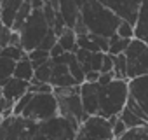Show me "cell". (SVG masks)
I'll return each mask as SVG.
<instances>
[{"label":"cell","instance_id":"obj_1","mask_svg":"<svg viewBox=\"0 0 148 140\" xmlns=\"http://www.w3.org/2000/svg\"><path fill=\"white\" fill-rule=\"evenodd\" d=\"M79 7H80V18L86 23L89 33L106 39L117 33L122 19L115 12L106 9L103 4H99L98 0H82Z\"/></svg>","mask_w":148,"mask_h":140},{"label":"cell","instance_id":"obj_2","mask_svg":"<svg viewBox=\"0 0 148 140\" xmlns=\"http://www.w3.org/2000/svg\"><path fill=\"white\" fill-rule=\"evenodd\" d=\"M99 84V82H98ZM129 81L113 79L110 84H99L98 89V116L112 119L120 116L129 98Z\"/></svg>","mask_w":148,"mask_h":140},{"label":"cell","instance_id":"obj_3","mask_svg":"<svg viewBox=\"0 0 148 140\" xmlns=\"http://www.w3.org/2000/svg\"><path fill=\"white\" fill-rule=\"evenodd\" d=\"M54 96L58 100L59 116L70 121L77 130L82 126V123L89 117L84 110L82 98H80V86H71V88H56Z\"/></svg>","mask_w":148,"mask_h":140},{"label":"cell","instance_id":"obj_4","mask_svg":"<svg viewBox=\"0 0 148 140\" xmlns=\"http://www.w3.org/2000/svg\"><path fill=\"white\" fill-rule=\"evenodd\" d=\"M56 116H59V109H58V100L54 93H33L30 103L23 112V117L37 124L45 123Z\"/></svg>","mask_w":148,"mask_h":140},{"label":"cell","instance_id":"obj_5","mask_svg":"<svg viewBox=\"0 0 148 140\" xmlns=\"http://www.w3.org/2000/svg\"><path fill=\"white\" fill-rule=\"evenodd\" d=\"M51 32L44 12L42 11H33L32 16L28 18V21L25 23L23 30L19 32L21 37V47L25 49V53H32L35 49H38L40 42L45 39V35Z\"/></svg>","mask_w":148,"mask_h":140},{"label":"cell","instance_id":"obj_6","mask_svg":"<svg viewBox=\"0 0 148 140\" xmlns=\"http://www.w3.org/2000/svg\"><path fill=\"white\" fill-rule=\"evenodd\" d=\"M79 130L70 121L61 116H56L45 123H40L33 140H75Z\"/></svg>","mask_w":148,"mask_h":140},{"label":"cell","instance_id":"obj_7","mask_svg":"<svg viewBox=\"0 0 148 140\" xmlns=\"http://www.w3.org/2000/svg\"><path fill=\"white\" fill-rule=\"evenodd\" d=\"M37 128V123L23 116H9L0 123V140H33Z\"/></svg>","mask_w":148,"mask_h":140},{"label":"cell","instance_id":"obj_8","mask_svg":"<svg viewBox=\"0 0 148 140\" xmlns=\"http://www.w3.org/2000/svg\"><path fill=\"white\" fill-rule=\"evenodd\" d=\"M127 79L134 81L148 76V46L138 39H132L127 51Z\"/></svg>","mask_w":148,"mask_h":140},{"label":"cell","instance_id":"obj_9","mask_svg":"<svg viewBox=\"0 0 148 140\" xmlns=\"http://www.w3.org/2000/svg\"><path fill=\"white\" fill-rule=\"evenodd\" d=\"M79 133L86 140H115L110 119L101 116H89L79 128Z\"/></svg>","mask_w":148,"mask_h":140},{"label":"cell","instance_id":"obj_10","mask_svg":"<svg viewBox=\"0 0 148 140\" xmlns=\"http://www.w3.org/2000/svg\"><path fill=\"white\" fill-rule=\"evenodd\" d=\"M98 2L103 4L112 12H115L120 19H124L134 26L143 0H98Z\"/></svg>","mask_w":148,"mask_h":140},{"label":"cell","instance_id":"obj_11","mask_svg":"<svg viewBox=\"0 0 148 140\" xmlns=\"http://www.w3.org/2000/svg\"><path fill=\"white\" fill-rule=\"evenodd\" d=\"M52 61V76H51V86L56 88H71V86H79L77 81L73 79V76L70 74V68L64 63V58H51Z\"/></svg>","mask_w":148,"mask_h":140},{"label":"cell","instance_id":"obj_12","mask_svg":"<svg viewBox=\"0 0 148 140\" xmlns=\"http://www.w3.org/2000/svg\"><path fill=\"white\" fill-rule=\"evenodd\" d=\"M30 89V82L26 81H21L18 77H11L7 79L5 82H2V91H4V96L7 98V102L11 105H16Z\"/></svg>","mask_w":148,"mask_h":140},{"label":"cell","instance_id":"obj_13","mask_svg":"<svg viewBox=\"0 0 148 140\" xmlns=\"http://www.w3.org/2000/svg\"><path fill=\"white\" fill-rule=\"evenodd\" d=\"M129 91L148 117V76L129 81Z\"/></svg>","mask_w":148,"mask_h":140},{"label":"cell","instance_id":"obj_14","mask_svg":"<svg viewBox=\"0 0 148 140\" xmlns=\"http://www.w3.org/2000/svg\"><path fill=\"white\" fill-rule=\"evenodd\" d=\"M59 14L66 25V28H75L79 18H80V7L77 0H59Z\"/></svg>","mask_w":148,"mask_h":140},{"label":"cell","instance_id":"obj_15","mask_svg":"<svg viewBox=\"0 0 148 140\" xmlns=\"http://www.w3.org/2000/svg\"><path fill=\"white\" fill-rule=\"evenodd\" d=\"M134 39H138L148 46V0H143L141 2L138 19L134 25Z\"/></svg>","mask_w":148,"mask_h":140},{"label":"cell","instance_id":"obj_16","mask_svg":"<svg viewBox=\"0 0 148 140\" xmlns=\"http://www.w3.org/2000/svg\"><path fill=\"white\" fill-rule=\"evenodd\" d=\"M25 0H2V9H0V19L5 26H9L12 30V25H14V19H16V14L18 11L21 9Z\"/></svg>","mask_w":148,"mask_h":140},{"label":"cell","instance_id":"obj_17","mask_svg":"<svg viewBox=\"0 0 148 140\" xmlns=\"http://www.w3.org/2000/svg\"><path fill=\"white\" fill-rule=\"evenodd\" d=\"M14 77L21 79V81H26V82H32L33 77H35V67L32 65L30 58H28V53L25 58H21L18 63H16V70H14Z\"/></svg>","mask_w":148,"mask_h":140},{"label":"cell","instance_id":"obj_18","mask_svg":"<svg viewBox=\"0 0 148 140\" xmlns=\"http://www.w3.org/2000/svg\"><path fill=\"white\" fill-rule=\"evenodd\" d=\"M58 44L63 47L64 53H77L79 51V46H77V33H75V30L66 28L58 37Z\"/></svg>","mask_w":148,"mask_h":140},{"label":"cell","instance_id":"obj_19","mask_svg":"<svg viewBox=\"0 0 148 140\" xmlns=\"http://www.w3.org/2000/svg\"><path fill=\"white\" fill-rule=\"evenodd\" d=\"M122 119V123L127 126V130H134V128H143V126H148V121H145L143 117H139L138 114H134L129 107H124V110L120 112L119 116Z\"/></svg>","mask_w":148,"mask_h":140},{"label":"cell","instance_id":"obj_20","mask_svg":"<svg viewBox=\"0 0 148 140\" xmlns=\"http://www.w3.org/2000/svg\"><path fill=\"white\" fill-rule=\"evenodd\" d=\"M32 12H33V7H32V0H25L23 2V6H21V9L18 11V14H16V19H14V25H12V32H21L23 30V26H25V23L28 21V18L32 16Z\"/></svg>","mask_w":148,"mask_h":140},{"label":"cell","instance_id":"obj_21","mask_svg":"<svg viewBox=\"0 0 148 140\" xmlns=\"http://www.w3.org/2000/svg\"><path fill=\"white\" fill-rule=\"evenodd\" d=\"M16 63L14 60L4 56V54H0V84L5 82L7 79L14 77V70H16Z\"/></svg>","mask_w":148,"mask_h":140},{"label":"cell","instance_id":"obj_22","mask_svg":"<svg viewBox=\"0 0 148 140\" xmlns=\"http://www.w3.org/2000/svg\"><path fill=\"white\" fill-rule=\"evenodd\" d=\"M129 44H131L129 39H122V37H119V35L115 33L113 37H110V49H108V54H112V56L125 54Z\"/></svg>","mask_w":148,"mask_h":140},{"label":"cell","instance_id":"obj_23","mask_svg":"<svg viewBox=\"0 0 148 140\" xmlns=\"http://www.w3.org/2000/svg\"><path fill=\"white\" fill-rule=\"evenodd\" d=\"M113 76H115V79L129 81L127 79V58H125V54L113 56Z\"/></svg>","mask_w":148,"mask_h":140},{"label":"cell","instance_id":"obj_24","mask_svg":"<svg viewBox=\"0 0 148 140\" xmlns=\"http://www.w3.org/2000/svg\"><path fill=\"white\" fill-rule=\"evenodd\" d=\"M51 76H52V61L49 60L47 63H44L42 67H38V68H35V81H38V82H45V84H49L51 82Z\"/></svg>","mask_w":148,"mask_h":140},{"label":"cell","instance_id":"obj_25","mask_svg":"<svg viewBox=\"0 0 148 140\" xmlns=\"http://www.w3.org/2000/svg\"><path fill=\"white\" fill-rule=\"evenodd\" d=\"M28 58H30L32 65H33L35 68H38V67H42L44 63H47V61L51 60V54H49L47 51H42V49H35V51L28 53Z\"/></svg>","mask_w":148,"mask_h":140},{"label":"cell","instance_id":"obj_26","mask_svg":"<svg viewBox=\"0 0 148 140\" xmlns=\"http://www.w3.org/2000/svg\"><path fill=\"white\" fill-rule=\"evenodd\" d=\"M119 140H148V126L129 130V131H127L122 138H119Z\"/></svg>","mask_w":148,"mask_h":140},{"label":"cell","instance_id":"obj_27","mask_svg":"<svg viewBox=\"0 0 148 140\" xmlns=\"http://www.w3.org/2000/svg\"><path fill=\"white\" fill-rule=\"evenodd\" d=\"M11 37H12V30L9 26H5L0 19V53H2L7 46H11Z\"/></svg>","mask_w":148,"mask_h":140},{"label":"cell","instance_id":"obj_28","mask_svg":"<svg viewBox=\"0 0 148 140\" xmlns=\"http://www.w3.org/2000/svg\"><path fill=\"white\" fill-rule=\"evenodd\" d=\"M110 123H112V126H113V137H115V140H119V138H122L129 130H127V126L122 123V119L117 116V117H112L110 119Z\"/></svg>","mask_w":148,"mask_h":140},{"label":"cell","instance_id":"obj_29","mask_svg":"<svg viewBox=\"0 0 148 140\" xmlns=\"http://www.w3.org/2000/svg\"><path fill=\"white\" fill-rule=\"evenodd\" d=\"M117 35L119 37H122V39H129V40H132L134 39V26L131 25V23H127V21H120V25H119V30H117Z\"/></svg>","mask_w":148,"mask_h":140},{"label":"cell","instance_id":"obj_30","mask_svg":"<svg viewBox=\"0 0 148 140\" xmlns=\"http://www.w3.org/2000/svg\"><path fill=\"white\" fill-rule=\"evenodd\" d=\"M12 110H14V105H11L7 102V98L4 96V91H2V84H0V116L9 117V116H12Z\"/></svg>","mask_w":148,"mask_h":140},{"label":"cell","instance_id":"obj_31","mask_svg":"<svg viewBox=\"0 0 148 140\" xmlns=\"http://www.w3.org/2000/svg\"><path fill=\"white\" fill-rule=\"evenodd\" d=\"M58 44V35L51 30L47 35H45V39L40 42V46H38V49H42V51H47V53H51V49L54 47Z\"/></svg>","mask_w":148,"mask_h":140},{"label":"cell","instance_id":"obj_32","mask_svg":"<svg viewBox=\"0 0 148 140\" xmlns=\"http://www.w3.org/2000/svg\"><path fill=\"white\" fill-rule=\"evenodd\" d=\"M30 93H54V88L51 84H45V82H38V81H32L30 82Z\"/></svg>","mask_w":148,"mask_h":140},{"label":"cell","instance_id":"obj_33","mask_svg":"<svg viewBox=\"0 0 148 140\" xmlns=\"http://www.w3.org/2000/svg\"><path fill=\"white\" fill-rule=\"evenodd\" d=\"M32 95H33V93H30V91H28V93H26V95H25V96L16 103V105H14L12 116H23V112H25L26 105H28V103H30V100H32Z\"/></svg>","mask_w":148,"mask_h":140},{"label":"cell","instance_id":"obj_34","mask_svg":"<svg viewBox=\"0 0 148 140\" xmlns=\"http://www.w3.org/2000/svg\"><path fill=\"white\" fill-rule=\"evenodd\" d=\"M110 72H113V56L106 53L101 65V74H110Z\"/></svg>","mask_w":148,"mask_h":140},{"label":"cell","instance_id":"obj_35","mask_svg":"<svg viewBox=\"0 0 148 140\" xmlns=\"http://www.w3.org/2000/svg\"><path fill=\"white\" fill-rule=\"evenodd\" d=\"M113 79H115L113 72H110V74H101V76H99V81H98V82L105 86V84H110V82H112Z\"/></svg>","mask_w":148,"mask_h":140},{"label":"cell","instance_id":"obj_36","mask_svg":"<svg viewBox=\"0 0 148 140\" xmlns=\"http://www.w3.org/2000/svg\"><path fill=\"white\" fill-rule=\"evenodd\" d=\"M49 54H51V58H59V56H63V54H64V51H63V47H61L59 44H56V46L51 49V53H49Z\"/></svg>","mask_w":148,"mask_h":140},{"label":"cell","instance_id":"obj_37","mask_svg":"<svg viewBox=\"0 0 148 140\" xmlns=\"http://www.w3.org/2000/svg\"><path fill=\"white\" fill-rule=\"evenodd\" d=\"M99 72H89V74H86V82H98L99 81Z\"/></svg>","mask_w":148,"mask_h":140},{"label":"cell","instance_id":"obj_38","mask_svg":"<svg viewBox=\"0 0 148 140\" xmlns=\"http://www.w3.org/2000/svg\"><path fill=\"white\" fill-rule=\"evenodd\" d=\"M75 140H86V138H84V137H82L80 133H77V138H75Z\"/></svg>","mask_w":148,"mask_h":140},{"label":"cell","instance_id":"obj_39","mask_svg":"<svg viewBox=\"0 0 148 140\" xmlns=\"http://www.w3.org/2000/svg\"><path fill=\"white\" fill-rule=\"evenodd\" d=\"M49 2H51V0H44V4H49Z\"/></svg>","mask_w":148,"mask_h":140},{"label":"cell","instance_id":"obj_40","mask_svg":"<svg viewBox=\"0 0 148 140\" xmlns=\"http://www.w3.org/2000/svg\"><path fill=\"white\" fill-rule=\"evenodd\" d=\"M0 9H2V0H0Z\"/></svg>","mask_w":148,"mask_h":140},{"label":"cell","instance_id":"obj_41","mask_svg":"<svg viewBox=\"0 0 148 140\" xmlns=\"http://www.w3.org/2000/svg\"><path fill=\"white\" fill-rule=\"evenodd\" d=\"M2 119H4V117H2V116H0V123H2Z\"/></svg>","mask_w":148,"mask_h":140}]
</instances>
